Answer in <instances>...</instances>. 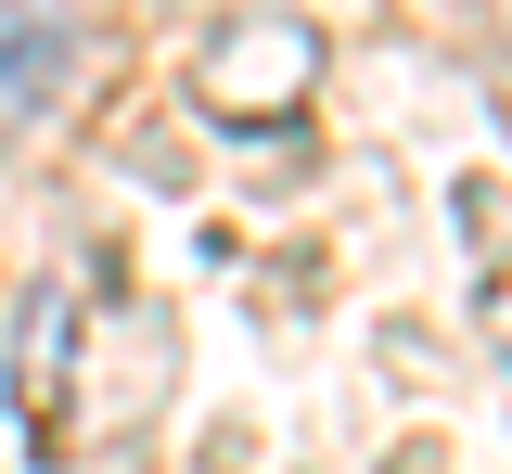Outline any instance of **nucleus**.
<instances>
[{
    "label": "nucleus",
    "instance_id": "obj_1",
    "mask_svg": "<svg viewBox=\"0 0 512 474\" xmlns=\"http://www.w3.org/2000/svg\"><path fill=\"white\" fill-rule=\"evenodd\" d=\"M320 90V26L295 0H256V13H218L205 52H192V103L218 129H295Z\"/></svg>",
    "mask_w": 512,
    "mask_h": 474
},
{
    "label": "nucleus",
    "instance_id": "obj_2",
    "mask_svg": "<svg viewBox=\"0 0 512 474\" xmlns=\"http://www.w3.org/2000/svg\"><path fill=\"white\" fill-rule=\"evenodd\" d=\"M77 52H90L77 0H0V129H39L77 90Z\"/></svg>",
    "mask_w": 512,
    "mask_h": 474
},
{
    "label": "nucleus",
    "instance_id": "obj_3",
    "mask_svg": "<svg viewBox=\"0 0 512 474\" xmlns=\"http://www.w3.org/2000/svg\"><path fill=\"white\" fill-rule=\"evenodd\" d=\"M64 359H77V295H64V282H39V295H26V346H13V385H26V410H39V423L64 410Z\"/></svg>",
    "mask_w": 512,
    "mask_h": 474
},
{
    "label": "nucleus",
    "instance_id": "obj_4",
    "mask_svg": "<svg viewBox=\"0 0 512 474\" xmlns=\"http://www.w3.org/2000/svg\"><path fill=\"white\" fill-rule=\"evenodd\" d=\"M487 334L512 346V257H500V270H487Z\"/></svg>",
    "mask_w": 512,
    "mask_h": 474
},
{
    "label": "nucleus",
    "instance_id": "obj_5",
    "mask_svg": "<svg viewBox=\"0 0 512 474\" xmlns=\"http://www.w3.org/2000/svg\"><path fill=\"white\" fill-rule=\"evenodd\" d=\"M487 13H500V26H512V0H487Z\"/></svg>",
    "mask_w": 512,
    "mask_h": 474
}]
</instances>
